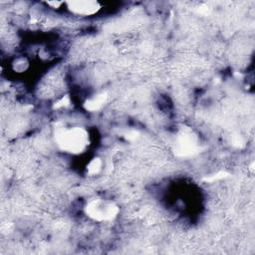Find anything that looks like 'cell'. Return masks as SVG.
<instances>
[{
	"instance_id": "6",
	"label": "cell",
	"mask_w": 255,
	"mask_h": 255,
	"mask_svg": "<svg viewBox=\"0 0 255 255\" xmlns=\"http://www.w3.org/2000/svg\"><path fill=\"white\" fill-rule=\"evenodd\" d=\"M102 166H103V161L101 160V158L99 157L94 158L90 161V163L87 166L88 173L91 175H96L100 173V171L102 170Z\"/></svg>"
},
{
	"instance_id": "5",
	"label": "cell",
	"mask_w": 255,
	"mask_h": 255,
	"mask_svg": "<svg viewBox=\"0 0 255 255\" xmlns=\"http://www.w3.org/2000/svg\"><path fill=\"white\" fill-rule=\"evenodd\" d=\"M105 103H106V96L104 94H101L88 100L85 104V108L88 111L96 112V111H99L104 106Z\"/></svg>"
},
{
	"instance_id": "3",
	"label": "cell",
	"mask_w": 255,
	"mask_h": 255,
	"mask_svg": "<svg viewBox=\"0 0 255 255\" xmlns=\"http://www.w3.org/2000/svg\"><path fill=\"white\" fill-rule=\"evenodd\" d=\"M199 146V139L190 130L180 132L174 142V151L180 156H188L193 154Z\"/></svg>"
},
{
	"instance_id": "1",
	"label": "cell",
	"mask_w": 255,
	"mask_h": 255,
	"mask_svg": "<svg viewBox=\"0 0 255 255\" xmlns=\"http://www.w3.org/2000/svg\"><path fill=\"white\" fill-rule=\"evenodd\" d=\"M54 138L57 146L64 152L80 154L84 152L89 143V133L82 127H60L55 129Z\"/></svg>"
},
{
	"instance_id": "2",
	"label": "cell",
	"mask_w": 255,
	"mask_h": 255,
	"mask_svg": "<svg viewBox=\"0 0 255 255\" xmlns=\"http://www.w3.org/2000/svg\"><path fill=\"white\" fill-rule=\"evenodd\" d=\"M86 214L98 222H108L114 220L119 213L118 205L106 199H93L85 208Z\"/></svg>"
},
{
	"instance_id": "4",
	"label": "cell",
	"mask_w": 255,
	"mask_h": 255,
	"mask_svg": "<svg viewBox=\"0 0 255 255\" xmlns=\"http://www.w3.org/2000/svg\"><path fill=\"white\" fill-rule=\"evenodd\" d=\"M68 9L76 15L91 16L96 14L101 6L96 1H72L68 2Z\"/></svg>"
}]
</instances>
